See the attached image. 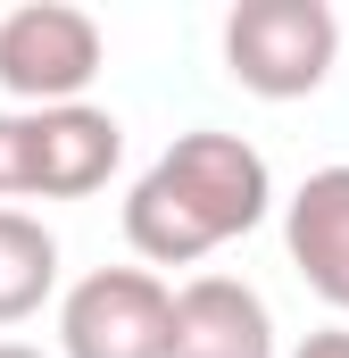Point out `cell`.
<instances>
[{
	"mask_svg": "<svg viewBox=\"0 0 349 358\" xmlns=\"http://www.w3.org/2000/svg\"><path fill=\"white\" fill-rule=\"evenodd\" d=\"M59 292V234L25 208H0V325H25Z\"/></svg>",
	"mask_w": 349,
	"mask_h": 358,
	"instance_id": "8",
	"label": "cell"
},
{
	"mask_svg": "<svg viewBox=\"0 0 349 358\" xmlns=\"http://www.w3.org/2000/svg\"><path fill=\"white\" fill-rule=\"evenodd\" d=\"M291 358H349V325H316V334H308Z\"/></svg>",
	"mask_w": 349,
	"mask_h": 358,
	"instance_id": "10",
	"label": "cell"
},
{
	"mask_svg": "<svg viewBox=\"0 0 349 358\" xmlns=\"http://www.w3.org/2000/svg\"><path fill=\"white\" fill-rule=\"evenodd\" d=\"M283 250H291L299 283L349 317V167H316L283 200Z\"/></svg>",
	"mask_w": 349,
	"mask_h": 358,
	"instance_id": "7",
	"label": "cell"
},
{
	"mask_svg": "<svg viewBox=\"0 0 349 358\" xmlns=\"http://www.w3.org/2000/svg\"><path fill=\"white\" fill-rule=\"evenodd\" d=\"M100 76V25L67 0H25L0 17V92L25 108H67Z\"/></svg>",
	"mask_w": 349,
	"mask_h": 358,
	"instance_id": "3",
	"label": "cell"
},
{
	"mask_svg": "<svg viewBox=\"0 0 349 358\" xmlns=\"http://www.w3.org/2000/svg\"><path fill=\"white\" fill-rule=\"evenodd\" d=\"M25 134H34V192L25 200H84L117 176L125 159V125L91 100H67V108H25Z\"/></svg>",
	"mask_w": 349,
	"mask_h": 358,
	"instance_id": "5",
	"label": "cell"
},
{
	"mask_svg": "<svg viewBox=\"0 0 349 358\" xmlns=\"http://www.w3.org/2000/svg\"><path fill=\"white\" fill-rule=\"evenodd\" d=\"M274 208V176L242 134H174L167 150L133 176L125 192V242L150 259V267H200L208 250L242 242Z\"/></svg>",
	"mask_w": 349,
	"mask_h": 358,
	"instance_id": "1",
	"label": "cell"
},
{
	"mask_svg": "<svg viewBox=\"0 0 349 358\" xmlns=\"http://www.w3.org/2000/svg\"><path fill=\"white\" fill-rule=\"evenodd\" d=\"M0 358H42V350H25V342H0Z\"/></svg>",
	"mask_w": 349,
	"mask_h": 358,
	"instance_id": "11",
	"label": "cell"
},
{
	"mask_svg": "<svg viewBox=\"0 0 349 358\" xmlns=\"http://www.w3.org/2000/svg\"><path fill=\"white\" fill-rule=\"evenodd\" d=\"M167 358H274V308L242 275H191L167 317Z\"/></svg>",
	"mask_w": 349,
	"mask_h": 358,
	"instance_id": "6",
	"label": "cell"
},
{
	"mask_svg": "<svg viewBox=\"0 0 349 358\" xmlns=\"http://www.w3.org/2000/svg\"><path fill=\"white\" fill-rule=\"evenodd\" d=\"M174 292L150 267H91L59 300V358H167Z\"/></svg>",
	"mask_w": 349,
	"mask_h": 358,
	"instance_id": "4",
	"label": "cell"
},
{
	"mask_svg": "<svg viewBox=\"0 0 349 358\" xmlns=\"http://www.w3.org/2000/svg\"><path fill=\"white\" fill-rule=\"evenodd\" d=\"M34 192V134H25V108H0V208Z\"/></svg>",
	"mask_w": 349,
	"mask_h": 358,
	"instance_id": "9",
	"label": "cell"
},
{
	"mask_svg": "<svg viewBox=\"0 0 349 358\" xmlns=\"http://www.w3.org/2000/svg\"><path fill=\"white\" fill-rule=\"evenodd\" d=\"M341 59L333 0H242L225 17V76L258 100H308Z\"/></svg>",
	"mask_w": 349,
	"mask_h": 358,
	"instance_id": "2",
	"label": "cell"
}]
</instances>
